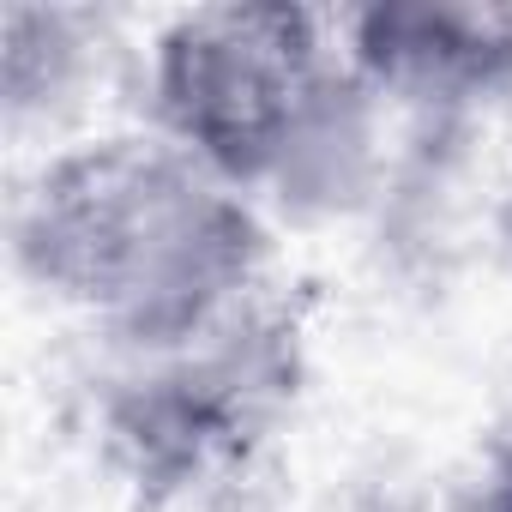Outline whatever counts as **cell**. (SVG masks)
Segmentation results:
<instances>
[{"instance_id": "obj_1", "label": "cell", "mask_w": 512, "mask_h": 512, "mask_svg": "<svg viewBox=\"0 0 512 512\" xmlns=\"http://www.w3.org/2000/svg\"><path fill=\"white\" fill-rule=\"evenodd\" d=\"M19 266L115 350L199 338L266 290L247 193L163 133L91 139L43 163L13 217Z\"/></svg>"}, {"instance_id": "obj_2", "label": "cell", "mask_w": 512, "mask_h": 512, "mask_svg": "<svg viewBox=\"0 0 512 512\" xmlns=\"http://www.w3.org/2000/svg\"><path fill=\"white\" fill-rule=\"evenodd\" d=\"M151 115L235 193L338 199L356 187L380 97L308 7H199L151 43Z\"/></svg>"}, {"instance_id": "obj_3", "label": "cell", "mask_w": 512, "mask_h": 512, "mask_svg": "<svg viewBox=\"0 0 512 512\" xmlns=\"http://www.w3.org/2000/svg\"><path fill=\"white\" fill-rule=\"evenodd\" d=\"M302 398V320L266 290L199 338L121 350L97 392L103 464L145 512H229Z\"/></svg>"}, {"instance_id": "obj_4", "label": "cell", "mask_w": 512, "mask_h": 512, "mask_svg": "<svg viewBox=\"0 0 512 512\" xmlns=\"http://www.w3.org/2000/svg\"><path fill=\"white\" fill-rule=\"evenodd\" d=\"M338 31L380 103L452 121L512 91V7H362Z\"/></svg>"}, {"instance_id": "obj_5", "label": "cell", "mask_w": 512, "mask_h": 512, "mask_svg": "<svg viewBox=\"0 0 512 512\" xmlns=\"http://www.w3.org/2000/svg\"><path fill=\"white\" fill-rule=\"evenodd\" d=\"M7 121L25 133L31 121H55L79 103L97 73L103 19L91 13H49V7H7Z\"/></svg>"}, {"instance_id": "obj_6", "label": "cell", "mask_w": 512, "mask_h": 512, "mask_svg": "<svg viewBox=\"0 0 512 512\" xmlns=\"http://www.w3.org/2000/svg\"><path fill=\"white\" fill-rule=\"evenodd\" d=\"M476 512H512V440L494 446L488 476H482V494H476Z\"/></svg>"}, {"instance_id": "obj_7", "label": "cell", "mask_w": 512, "mask_h": 512, "mask_svg": "<svg viewBox=\"0 0 512 512\" xmlns=\"http://www.w3.org/2000/svg\"><path fill=\"white\" fill-rule=\"evenodd\" d=\"M500 247H506V260H512V193H506V205H500Z\"/></svg>"}, {"instance_id": "obj_8", "label": "cell", "mask_w": 512, "mask_h": 512, "mask_svg": "<svg viewBox=\"0 0 512 512\" xmlns=\"http://www.w3.org/2000/svg\"><path fill=\"white\" fill-rule=\"evenodd\" d=\"M332 512H338V506H332Z\"/></svg>"}]
</instances>
